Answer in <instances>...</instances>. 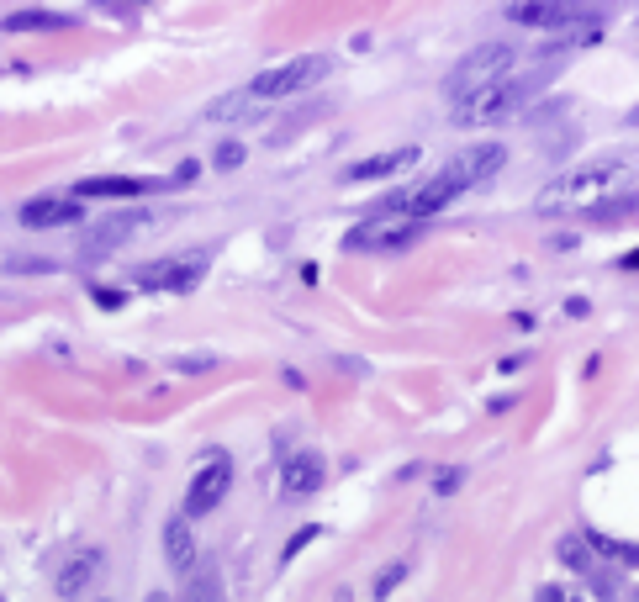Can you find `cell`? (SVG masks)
I'll list each match as a JSON object with an SVG mask.
<instances>
[{"mask_svg": "<svg viewBox=\"0 0 639 602\" xmlns=\"http://www.w3.org/2000/svg\"><path fill=\"white\" fill-rule=\"evenodd\" d=\"M502 164H507V148H502V143H476V148H465V154H455V159L439 169V175H428L418 191L402 201V212H407V217H423V222L439 217L449 201H460L465 191H476V185L497 180Z\"/></svg>", "mask_w": 639, "mask_h": 602, "instance_id": "obj_1", "label": "cell"}, {"mask_svg": "<svg viewBox=\"0 0 639 602\" xmlns=\"http://www.w3.org/2000/svg\"><path fill=\"white\" fill-rule=\"evenodd\" d=\"M550 74H555V59H544V64L529 69V74H502V80H492L486 90H476L471 101L455 106V122H460V127H486V122L513 117V111H523V106L539 96Z\"/></svg>", "mask_w": 639, "mask_h": 602, "instance_id": "obj_2", "label": "cell"}, {"mask_svg": "<svg viewBox=\"0 0 639 602\" xmlns=\"http://www.w3.org/2000/svg\"><path fill=\"white\" fill-rule=\"evenodd\" d=\"M624 169H629L624 159H597V164L566 169V175H555V180L534 196V206H539V212H571V206H592L603 191H613Z\"/></svg>", "mask_w": 639, "mask_h": 602, "instance_id": "obj_3", "label": "cell"}, {"mask_svg": "<svg viewBox=\"0 0 639 602\" xmlns=\"http://www.w3.org/2000/svg\"><path fill=\"white\" fill-rule=\"evenodd\" d=\"M513 64H518V48H513V43H476L455 69H449L444 101H449V106L471 101L476 90H486L492 80H502V74H513Z\"/></svg>", "mask_w": 639, "mask_h": 602, "instance_id": "obj_4", "label": "cell"}, {"mask_svg": "<svg viewBox=\"0 0 639 602\" xmlns=\"http://www.w3.org/2000/svg\"><path fill=\"white\" fill-rule=\"evenodd\" d=\"M333 59L328 53H296V59L275 64L265 74H254L249 85H243V96L249 101H286V96H302V90H312L317 80H328Z\"/></svg>", "mask_w": 639, "mask_h": 602, "instance_id": "obj_5", "label": "cell"}, {"mask_svg": "<svg viewBox=\"0 0 639 602\" xmlns=\"http://www.w3.org/2000/svg\"><path fill=\"white\" fill-rule=\"evenodd\" d=\"M418 233H423V217H407L402 206H391V212H370L360 228H349L344 249L349 254H391V249H407Z\"/></svg>", "mask_w": 639, "mask_h": 602, "instance_id": "obj_6", "label": "cell"}, {"mask_svg": "<svg viewBox=\"0 0 639 602\" xmlns=\"http://www.w3.org/2000/svg\"><path fill=\"white\" fill-rule=\"evenodd\" d=\"M206 265H212V254H175V259H154V265L138 270V286L143 291H196V280L206 275Z\"/></svg>", "mask_w": 639, "mask_h": 602, "instance_id": "obj_7", "label": "cell"}, {"mask_svg": "<svg viewBox=\"0 0 639 602\" xmlns=\"http://www.w3.org/2000/svg\"><path fill=\"white\" fill-rule=\"evenodd\" d=\"M228 486H233V460L222 455V449H212L201 465H196V476H191V486H185V513H212V507L228 497Z\"/></svg>", "mask_w": 639, "mask_h": 602, "instance_id": "obj_8", "label": "cell"}, {"mask_svg": "<svg viewBox=\"0 0 639 602\" xmlns=\"http://www.w3.org/2000/svg\"><path fill=\"white\" fill-rule=\"evenodd\" d=\"M101 571H106V555L96 550V544H80V550H69V560L59 566L53 592H59V597H85L101 581Z\"/></svg>", "mask_w": 639, "mask_h": 602, "instance_id": "obj_9", "label": "cell"}, {"mask_svg": "<svg viewBox=\"0 0 639 602\" xmlns=\"http://www.w3.org/2000/svg\"><path fill=\"white\" fill-rule=\"evenodd\" d=\"M159 185H180V180H138V175H85L74 185L80 201H133V196H148Z\"/></svg>", "mask_w": 639, "mask_h": 602, "instance_id": "obj_10", "label": "cell"}, {"mask_svg": "<svg viewBox=\"0 0 639 602\" xmlns=\"http://www.w3.org/2000/svg\"><path fill=\"white\" fill-rule=\"evenodd\" d=\"M85 217V206H80V196H32L27 206H22V228H32V233H48V228H74V222Z\"/></svg>", "mask_w": 639, "mask_h": 602, "instance_id": "obj_11", "label": "cell"}, {"mask_svg": "<svg viewBox=\"0 0 639 602\" xmlns=\"http://www.w3.org/2000/svg\"><path fill=\"white\" fill-rule=\"evenodd\" d=\"M507 16L523 27H576L587 22V6L581 0H518V6H507Z\"/></svg>", "mask_w": 639, "mask_h": 602, "instance_id": "obj_12", "label": "cell"}, {"mask_svg": "<svg viewBox=\"0 0 639 602\" xmlns=\"http://www.w3.org/2000/svg\"><path fill=\"white\" fill-rule=\"evenodd\" d=\"M138 228H148V212H143V206H127V212H111V217H101L96 228L85 233V254H106V249H122V243L133 238Z\"/></svg>", "mask_w": 639, "mask_h": 602, "instance_id": "obj_13", "label": "cell"}, {"mask_svg": "<svg viewBox=\"0 0 639 602\" xmlns=\"http://www.w3.org/2000/svg\"><path fill=\"white\" fill-rule=\"evenodd\" d=\"M323 481H328L323 455H291V460H280V492H286V497H312V492H323Z\"/></svg>", "mask_w": 639, "mask_h": 602, "instance_id": "obj_14", "label": "cell"}, {"mask_svg": "<svg viewBox=\"0 0 639 602\" xmlns=\"http://www.w3.org/2000/svg\"><path fill=\"white\" fill-rule=\"evenodd\" d=\"M402 164H418V148H391V154H370V159H360V164H349V169H344V180H349V185L386 180V175H397Z\"/></svg>", "mask_w": 639, "mask_h": 602, "instance_id": "obj_15", "label": "cell"}, {"mask_svg": "<svg viewBox=\"0 0 639 602\" xmlns=\"http://www.w3.org/2000/svg\"><path fill=\"white\" fill-rule=\"evenodd\" d=\"M164 555H169V566H175L180 576L196 571V534H191V523H185V518L164 523Z\"/></svg>", "mask_w": 639, "mask_h": 602, "instance_id": "obj_16", "label": "cell"}, {"mask_svg": "<svg viewBox=\"0 0 639 602\" xmlns=\"http://www.w3.org/2000/svg\"><path fill=\"white\" fill-rule=\"evenodd\" d=\"M0 27L6 32H69L74 16H64V11H11Z\"/></svg>", "mask_w": 639, "mask_h": 602, "instance_id": "obj_17", "label": "cell"}, {"mask_svg": "<svg viewBox=\"0 0 639 602\" xmlns=\"http://www.w3.org/2000/svg\"><path fill=\"white\" fill-rule=\"evenodd\" d=\"M592 222H629V217H639V196H597L592 201V212H587Z\"/></svg>", "mask_w": 639, "mask_h": 602, "instance_id": "obj_18", "label": "cell"}, {"mask_svg": "<svg viewBox=\"0 0 639 602\" xmlns=\"http://www.w3.org/2000/svg\"><path fill=\"white\" fill-rule=\"evenodd\" d=\"M555 555L566 560L571 571H592V539L587 534H566V539L555 544Z\"/></svg>", "mask_w": 639, "mask_h": 602, "instance_id": "obj_19", "label": "cell"}, {"mask_svg": "<svg viewBox=\"0 0 639 602\" xmlns=\"http://www.w3.org/2000/svg\"><path fill=\"white\" fill-rule=\"evenodd\" d=\"M407 571H412L407 560H391V566H386L381 576H375V587H370V592H375V597H391V592H397L402 581H407Z\"/></svg>", "mask_w": 639, "mask_h": 602, "instance_id": "obj_20", "label": "cell"}, {"mask_svg": "<svg viewBox=\"0 0 639 602\" xmlns=\"http://www.w3.org/2000/svg\"><path fill=\"white\" fill-rule=\"evenodd\" d=\"M217 360H212V354H180V360H175V370H185V375H196V370H212Z\"/></svg>", "mask_w": 639, "mask_h": 602, "instance_id": "obj_21", "label": "cell"}, {"mask_svg": "<svg viewBox=\"0 0 639 602\" xmlns=\"http://www.w3.org/2000/svg\"><path fill=\"white\" fill-rule=\"evenodd\" d=\"M238 164H243V148L238 143H222L217 148V169H238Z\"/></svg>", "mask_w": 639, "mask_h": 602, "instance_id": "obj_22", "label": "cell"}, {"mask_svg": "<svg viewBox=\"0 0 639 602\" xmlns=\"http://www.w3.org/2000/svg\"><path fill=\"white\" fill-rule=\"evenodd\" d=\"M312 539H317V529H302V534H296V539L286 544V555H280V560H296V555H302V550H307Z\"/></svg>", "mask_w": 639, "mask_h": 602, "instance_id": "obj_23", "label": "cell"}, {"mask_svg": "<svg viewBox=\"0 0 639 602\" xmlns=\"http://www.w3.org/2000/svg\"><path fill=\"white\" fill-rule=\"evenodd\" d=\"M96 301H101V307H122V291H111V286H96Z\"/></svg>", "mask_w": 639, "mask_h": 602, "instance_id": "obj_24", "label": "cell"}, {"mask_svg": "<svg viewBox=\"0 0 639 602\" xmlns=\"http://www.w3.org/2000/svg\"><path fill=\"white\" fill-rule=\"evenodd\" d=\"M434 486H439V492H455V486H460V470H439Z\"/></svg>", "mask_w": 639, "mask_h": 602, "instance_id": "obj_25", "label": "cell"}, {"mask_svg": "<svg viewBox=\"0 0 639 602\" xmlns=\"http://www.w3.org/2000/svg\"><path fill=\"white\" fill-rule=\"evenodd\" d=\"M618 270H639V249H634V254H624V259H618Z\"/></svg>", "mask_w": 639, "mask_h": 602, "instance_id": "obj_26", "label": "cell"}, {"mask_svg": "<svg viewBox=\"0 0 639 602\" xmlns=\"http://www.w3.org/2000/svg\"><path fill=\"white\" fill-rule=\"evenodd\" d=\"M629 127H639V106H634V111H629Z\"/></svg>", "mask_w": 639, "mask_h": 602, "instance_id": "obj_27", "label": "cell"}]
</instances>
